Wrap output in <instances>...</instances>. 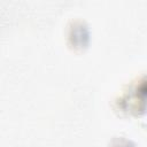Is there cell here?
Wrapping results in <instances>:
<instances>
[]
</instances>
